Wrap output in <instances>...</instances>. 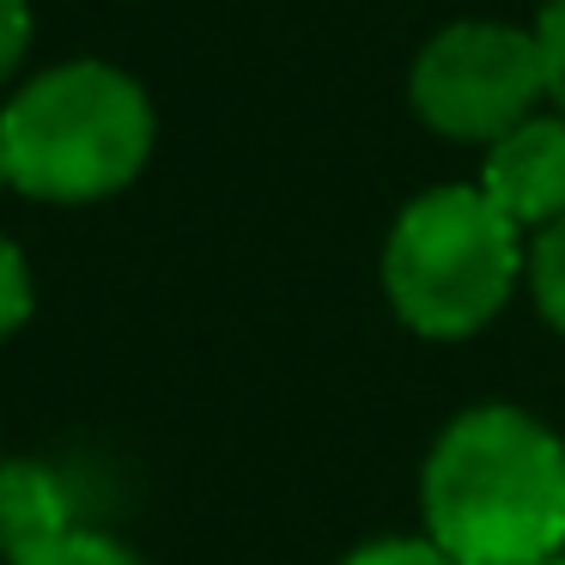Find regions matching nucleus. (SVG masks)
I'll list each match as a JSON object with an SVG mask.
<instances>
[{"mask_svg":"<svg viewBox=\"0 0 565 565\" xmlns=\"http://www.w3.org/2000/svg\"><path fill=\"white\" fill-rule=\"evenodd\" d=\"M341 565H456V559L426 535H383V541H365L359 553H347Z\"/></svg>","mask_w":565,"mask_h":565,"instance_id":"9d476101","label":"nucleus"},{"mask_svg":"<svg viewBox=\"0 0 565 565\" xmlns=\"http://www.w3.org/2000/svg\"><path fill=\"white\" fill-rule=\"evenodd\" d=\"M480 195L516 225V232H547L565 220V116L535 110L480 152Z\"/></svg>","mask_w":565,"mask_h":565,"instance_id":"39448f33","label":"nucleus"},{"mask_svg":"<svg viewBox=\"0 0 565 565\" xmlns=\"http://www.w3.org/2000/svg\"><path fill=\"white\" fill-rule=\"evenodd\" d=\"M529 268V244L480 183H438L395 213L383 237V298L395 322L426 341L480 334Z\"/></svg>","mask_w":565,"mask_h":565,"instance_id":"7ed1b4c3","label":"nucleus"},{"mask_svg":"<svg viewBox=\"0 0 565 565\" xmlns=\"http://www.w3.org/2000/svg\"><path fill=\"white\" fill-rule=\"evenodd\" d=\"M407 104L431 135L487 152L499 135L547 110V62L535 25L456 19L431 31L407 67Z\"/></svg>","mask_w":565,"mask_h":565,"instance_id":"20e7f679","label":"nucleus"},{"mask_svg":"<svg viewBox=\"0 0 565 565\" xmlns=\"http://www.w3.org/2000/svg\"><path fill=\"white\" fill-rule=\"evenodd\" d=\"M541 7H547V0H541Z\"/></svg>","mask_w":565,"mask_h":565,"instance_id":"2eb2a0df","label":"nucleus"},{"mask_svg":"<svg viewBox=\"0 0 565 565\" xmlns=\"http://www.w3.org/2000/svg\"><path fill=\"white\" fill-rule=\"evenodd\" d=\"M67 529H79L74 487L50 462H0V559H25L62 541Z\"/></svg>","mask_w":565,"mask_h":565,"instance_id":"423d86ee","label":"nucleus"},{"mask_svg":"<svg viewBox=\"0 0 565 565\" xmlns=\"http://www.w3.org/2000/svg\"><path fill=\"white\" fill-rule=\"evenodd\" d=\"M38 38V19H31V0H0V86H13L19 67L31 55Z\"/></svg>","mask_w":565,"mask_h":565,"instance_id":"f8f14e48","label":"nucleus"},{"mask_svg":"<svg viewBox=\"0 0 565 565\" xmlns=\"http://www.w3.org/2000/svg\"><path fill=\"white\" fill-rule=\"evenodd\" d=\"M529 298H535L541 322H547L553 334H565V220H553L547 232L529 237Z\"/></svg>","mask_w":565,"mask_h":565,"instance_id":"0eeeda50","label":"nucleus"},{"mask_svg":"<svg viewBox=\"0 0 565 565\" xmlns=\"http://www.w3.org/2000/svg\"><path fill=\"white\" fill-rule=\"evenodd\" d=\"M419 516L456 565L565 553V438L511 402L462 407L419 468Z\"/></svg>","mask_w":565,"mask_h":565,"instance_id":"f257e3e1","label":"nucleus"},{"mask_svg":"<svg viewBox=\"0 0 565 565\" xmlns=\"http://www.w3.org/2000/svg\"><path fill=\"white\" fill-rule=\"evenodd\" d=\"M38 310V286H31V262L13 237L0 232V341H13Z\"/></svg>","mask_w":565,"mask_h":565,"instance_id":"1a4fd4ad","label":"nucleus"},{"mask_svg":"<svg viewBox=\"0 0 565 565\" xmlns=\"http://www.w3.org/2000/svg\"><path fill=\"white\" fill-rule=\"evenodd\" d=\"M541 62H547V110L565 116V0H547L535 13Z\"/></svg>","mask_w":565,"mask_h":565,"instance_id":"9b49d317","label":"nucleus"},{"mask_svg":"<svg viewBox=\"0 0 565 565\" xmlns=\"http://www.w3.org/2000/svg\"><path fill=\"white\" fill-rule=\"evenodd\" d=\"M541 565H565V553H553V559H541Z\"/></svg>","mask_w":565,"mask_h":565,"instance_id":"4468645a","label":"nucleus"},{"mask_svg":"<svg viewBox=\"0 0 565 565\" xmlns=\"http://www.w3.org/2000/svg\"><path fill=\"white\" fill-rule=\"evenodd\" d=\"M13 565H147L135 547H128L122 535H110V529H67L62 541H50V547H38V553H25V559H13Z\"/></svg>","mask_w":565,"mask_h":565,"instance_id":"6e6552de","label":"nucleus"},{"mask_svg":"<svg viewBox=\"0 0 565 565\" xmlns=\"http://www.w3.org/2000/svg\"><path fill=\"white\" fill-rule=\"evenodd\" d=\"M0 189H13V183H7V152H0Z\"/></svg>","mask_w":565,"mask_h":565,"instance_id":"ddd939ff","label":"nucleus"},{"mask_svg":"<svg viewBox=\"0 0 565 565\" xmlns=\"http://www.w3.org/2000/svg\"><path fill=\"white\" fill-rule=\"evenodd\" d=\"M159 116L128 67L104 55L38 67L0 104L7 183L43 207H92L147 171Z\"/></svg>","mask_w":565,"mask_h":565,"instance_id":"f03ea898","label":"nucleus"}]
</instances>
